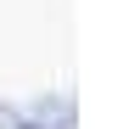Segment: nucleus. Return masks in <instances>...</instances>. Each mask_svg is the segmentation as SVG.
<instances>
[{"label": "nucleus", "mask_w": 129, "mask_h": 129, "mask_svg": "<svg viewBox=\"0 0 129 129\" xmlns=\"http://www.w3.org/2000/svg\"><path fill=\"white\" fill-rule=\"evenodd\" d=\"M23 118L39 129H73V95H34L23 107Z\"/></svg>", "instance_id": "1"}, {"label": "nucleus", "mask_w": 129, "mask_h": 129, "mask_svg": "<svg viewBox=\"0 0 129 129\" xmlns=\"http://www.w3.org/2000/svg\"><path fill=\"white\" fill-rule=\"evenodd\" d=\"M11 123H17V107H11V101H0V129H11Z\"/></svg>", "instance_id": "2"}, {"label": "nucleus", "mask_w": 129, "mask_h": 129, "mask_svg": "<svg viewBox=\"0 0 129 129\" xmlns=\"http://www.w3.org/2000/svg\"><path fill=\"white\" fill-rule=\"evenodd\" d=\"M11 129H39V123H28V118H23V112H17V123H11Z\"/></svg>", "instance_id": "3"}]
</instances>
